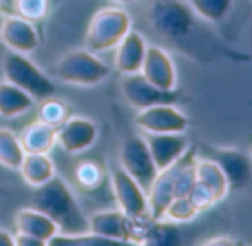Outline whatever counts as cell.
<instances>
[{
	"label": "cell",
	"instance_id": "obj_27",
	"mask_svg": "<svg viewBox=\"0 0 252 246\" xmlns=\"http://www.w3.org/2000/svg\"><path fill=\"white\" fill-rule=\"evenodd\" d=\"M199 215L197 207L190 202L188 195H182V198H173L170 204L166 207L164 217L161 222H173V224H186V222H192L195 217Z\"/></svg>",
	"mask_w": 252,
	"mask_h": 246
},
{
	"label": "cell",
	"instance_id": "obj_13",
	"mask_svg": "<svg viewBox=\"0 0 252 246\" xmlns=\"http://www.w3.org/2000/svg\"><path fill=\"white\" fill-rule=\"evenodd\" d=\"M0 40L9 51L16 53H29L38 51L40 47V34L33 22L25 20L20 16H4L0 22Z\"/></svg>",
	"mask_w": 252,
	"mask_h": 246
},
{
	"label": "cell",
	"instance_id": "obj_1",
	"mask_svg": "<svg viewBox=\"0 0 252 246\" xmlns=\"http://www.w3.org/2000/svg\"><path fill=\"white\" fill-rule=\"evenodd\" d=\"M31 207L42 211L58 226V233L66 235H87L89 233V217L82 213L75 193L64 180L53 176L47 184L35 186Z\"/></svg>",
	"mask_w": 252,
	"mask_h": 246
},
{
	"label": "cell",
	"instance_id": "obj_28",
	"mask_svg": "<svg viewBox=\"0 0 252 246\" xmlns=\"http://www.w3.org/2000/svg\"><path fill=\"white\" fill-rule=\"evenodd\" d=\"M13 9H16V16L29 22H40L49 16L51 0H13Z\"/></svg>",
	"mask_w": 252,
	"mask_h": 246
},
{
	"label": "cell",
	"instance_id": "obj_14",
	"mask_svg": "<svg viewBox=\"0 0 252 246\" xmlns=\"http://www.w3.org/2000/svg\"><path fill=\"white\" fill-rule=\"evenodd\" d=\"M139 73L151 84H155L157 89H164V91H175V87H177L175 62L170 58V53L161 47H146Z\"/></svg>",
	"mask_w": 252,
	"mask_h": 246
},
{
	"label": "cell",
	"instance_id": "obj_15",
	"mask_svg": "<svg viewBox=\"0 0 252 246\" xmlns=\"http://www.w3.org/2000/svg\"><path fill=\"white\" fill-rule=\"evenodd\" d=\"M210 158L221 167L223 176L228 180V189L241 191L252 180V158L244 151L237 149H213Z\"/></svg>",
	"mask_w": 252,
	"mask_h": 246
},
{
	"label": "cell",
	"instance_id": "obj_6",
	"mask_svg": "<svg viewBox=\"0 0 252 246\" xmlns=\"http://www.w3.org/2000/svg\"><path fill=\"white\" fill-rule=\"evenodd\" d=\"M109 180L113 186V195L118 209L124 213L126 217L137 222H146L148 220V200H146V191L139 184L135 177H130L122 167H115L109 171Z\"/></svg>",
	"mask_w": 252,
	"mask_h": 246
},
{
	"label": "cell",
	"instance_id": "obj_7",
	"mask_svg": "<svg viewBox=\"0 0 252 246\" xmlns=\"http://www.w3.org/2000/svg\"><path fill=\"white\" fill-rule=\"evenodd\" d=\"M118 160H120V167L130 177H135L144 186V191H148V186L153 184V180L157 176V167L151 158V151H148L144 136L133 133V136L124 138V142L120 144Z\"/></svg>",
	"mask_w": 252,
	"mask_h": 246
},
{
	"label": "cell",
	"instance_id": "obj_11",
	"mask_svg": "<svg viewBox=\"0 0 252 246\" xmlns=\"http://www.w3.org/2000/svg\"><path fill=\"white\" fill-rule=\"evenodd\" d=\"M97 124L82 115H71L64 124L56 129V144L66 153H82L91 149L97 140Z\"/></svg>",
	"mask_w": 252,
	"mask_h": 246
},
{
	"label": "cell",
	"instance_id": "obj_17",
	"mask_svg": "<svg viewBox=\"0 0 252 246\" xmlns=\"http://www.w3.org/2000/svg\"><path fill=\"white\" fill-rule=\"evenodd\" d=\"M146 40L139 31L130 29L128 34L115 44V69L118 73L128 75V73H139L142 69V62H144V53H146Z\"/></svg>",
	"mask_w": 252,
	"mask_h": 246
},
{
	"label": "cell",
	"instance_id": "obj_9",
	"mask_svg": "<svg viewBox=\"0 0 252 246\" xmlns=\"http://www.w3.org/2000/svg\"><path fill=\"white\" fill-rule=\"evenodd\" d=\"M122 96L126 98L133 109H146L153 105H175L179 100V96L175 91H164V89H157L155 84H151L142 73H128L122 75Z\"/></svg>",
	"mask_w": 252,
	"mask_h": 246
},
{
	"label": "cell",
	"instance_id": "obj_33",
	"mask_svg": "<svg viewBox=\"0 0 252 246\" xmlns=\"http://www.w3.org/2000/svg\"><path fill=\"white\" fill-rule=\"evenodd\" d=\"M0 246H13V233L7 229H0Z\"/></svg>",
	"mask_w": 252,
	"mask_h": 246
},
{
	"label": "cell",
	"instance_id": "obj_16",
	"mask_svg": "<svg viewBox=\"0 0 252 246\" xmlns=\"http://www.w3.org/2000/svg\"><path fill=\"white\" fill-rule=\"evenodd\" d=\"M179 162V160H177ZM177 162L168 169L157 171L153 184L146 191V200H148V220L153 222H161L164 217L166 207L170 204V200L175 198V173H177Z\"/></svg>",
	"mask_w": 252,
	"mask_h": 246
},
{
	"label": "cell",
	"instance_id": "obj_31",
	"mask_svg": "<svg viewBox=\"0 0 252 246\" xmlns=\"http://www.w3.org/2000/svg\"><path fill=\"white\" fill-rule=\"evenodd\" d=\"M13 246H47L42 240L33 238V235H27V233H16L13 235Z\"/></svg>",
	"mask_w": 252,
	"mask_h": 246
},
{
	"label": "cell",
	"instance_id": "obj_8",
	"mask_svg": "<svg viewBox=\"0 0 252 246\" xmlns=\"http://www.w3.org/2000/svg\"><path fill=\"white\" fill-rule=\"evenodd\" d=\"M142 222L126 217L120 209H109V211L93 213L89 217V233L104 238L109 242H137V235H142L139 231Z\"/></svg>",
	"mask_w": 252,
	"mask_h": 246
},
{
	"label": "cell",
	"instance_id": "obj_18",
	"mask_svg": "<svg viewBox=\"0 0 252 246\" xmlns=\"http://www.w3.org/2000/svg\"><path fill=\"white\" fill-rule=\"evenodd\" d=\"M16 233H27L33 238L42 240L44 244L58 233V226L53 224V220L49 215H44L42 211H38L35 207H25L16 213Z\"/></svg>",
	"mask_w": 252,
	"mask_h": 246
},
{
	"label": "cell",
	"instance_id": "obj_4",
	"mask_svg": "<svg viewBox=\"0 0 252 246\" xmlns=\"http://www.w3.org/2000/svg\"><path fill=\"white\" fill-rule=\"evenodd\" d=\"M53 73L73 87H95L109 78V67L89 49H73L56 62Z\"/></svg>",
	"mask_w": 252,
	"mask_h": 246
},
{
	"label": "cell",
	"instance_id": "obj_19",
	"mask_svg": "<svg viewBox=\"0 0 252 246\" xmlns=\"http://www.w3.org/2000/svg\"><path fill=\"white\" fill-rule=\"evenodd\" d=\"M192 167H195L197 182H201V184L213 193L215 202H221V200L228 198V193H230L228 180H226V176H223L221 167H219L213 158H197V160H192Z\"/></svg>",
	"mask_w": 252,
	"mask_h": 246
},
{
	"label": "cell",
	"instance_id": "obj_20",
	"mask_svg": "<svg viewBox=\"0 0 252 246\" xmlns=\"http://www.w3.org/2000/svg\"><path fill=\"white\" fill-rule=\"evenodd\" d=\"M20 177L25 180V184L29 186H42L56 176V164L49 158V153H25L20 167Z\"/></svg>",
	"mask_w": 252,
	"mask_h": 246
},
{
	"label": "cell",
	"instance_id": "obj_10",
	"mask_svg": "<svg viewBox=\"0 0 252 246\" xmlns=\"http://www.w3.org/2000/svg\"><path fill=\"white\" fill-rule=\"evenodd\" d=\"M135 124L142 133H182L188 129V118L175 105H153L137 111Z\"/></svg>",
	"mask_w": 252,
	"mask_h": 246
},
{
	"label": "cell",
	"instance_id": "obj_30",
	"mask_svg": "<svg viewBox=\"0 0 252 246\" xmlns=\"http://www.w3.org/2000/svg\"><path fill=\"white\" fill-rule=\"evenodd\" d=\"M188 198H190V202L195 204L197 211H199V213L208 211V209L215 204L213 193H210V191L206 189V186L201 184V182H195V184H192V189H190V193H188Z\"/></svg>",
	"mask_w": 252,
	"mask_h": 246
},
{
	"label": "cell",
	"instance_id": "obj_12",
	"mask_svg": "<svg viewBox=\"0 0 252 246\" xmlns=\"http://www.w3.org/2000/svg\"><path fill=\"white\" fill-rule=\"evenodd\" d=\"M146 146L151 151V158L155 162L157 171L173 167L177 160L188 153V138L186 131L182 133H142Z\"/></svg>",
	"mask_w": 252,
	"mask_h": 246
},
{
	"label": "cell",
	"instance_id": "obj_25",
	"mask_svg": "<svg viewBox=\"0 0 252 246\" xmlns=\"http://www.w3.org/2000/svg\"><path fill=\"white\" fill-rule=\"evenodd\" d=\"M71 118V105L64 100H58V98L49 96L44 100H40V109H38V120L49 127L58 129L60 124H64Z\"/></svg>",
	"mask_w": 252,
	"mask_h": 246
},
{
	"label": "cell",
	"instance_id": "obj_35",
	"mask_svg": "<svg viewBox=\"0 0 252 246\" xmlns=\"http://www.w3.org/2000/svg\"><path fill=\"white\" fill-rule=\"evenodd\" d=\"M0 4H2V0H0Z\"/></svg>",
	"mask_w": 252,
	"mask_h": 246
},
{
	"label": "cell",
	"instance_id": "obj_29",
	"mask_svg": "<svg viewBox=\"0 0 252 246\" xmlns=\"http://www.w3.org/2000/svg\"><path fill=\"white\" fill-rule=\"evenodd\" d=\"M197 182L195 177V167H192V160H179L177 162V173H175V198H182L188 195L192 189V184Z\"/></svg>",
	"mask_w": 252,
	"mask_h": 246
},
{
	"label": "cell",
	"instance_id": "obj_2",
	"mask_svg": "<svg viewBox=\"0 0 252 246\" xmlns=\"http://www.w3.org/2000/svg\"><path fill=\"white\" fill-rule=\"evenodd\" d=\"M133 29L130 13L122 7L97 9L87 27V49L93 53H104L115 49V44Z\"/></svg>",
	"mask_w": 252,
	"mask_h": 246
},
{
	"label": "cell",
	"instance_id": "obj_23",
	"mask_svg": "<svg viewBox=\"0 0 252 246\" xmlns=\"http://www.w3.org/2000/svg\"><path fill=\"white\" fill-rule=\"evenodd\" d=\"M197 18L206 22H221L235 0H184Z\"/></svg>",
	"mask_w": 252,
	"mask_h": 246
},
{
	"label": "cell",
	"instance_id": "obj_22",
	"mask_svg": "<svg viewBox=\"0 0 252 246\" xmlns=\"http://www.w3.org/2000/svg\"><path fill=\"white\" fill-rule=\"evenodd\" d=\"M35 100L25 93L22 89H18L16 84L2 80L0 82V115L2 118H18V115L27 113L29 109H33Z\"/></svg>",
	"mask_w": 252,
	"mask_h": 246
},
{
	"label": "cell",
	"instance_id": "obj_21",
	"mask_svg": "<svg viewBox=\"0 0 252 246\" xmlns=\"http://www.w3.org/2000/svg\"><path fill=\"white\" fill-rule=\"evenodd\" d=\"M18 140L25 153H51V149L56 146V129L35 120L22 129Z\"/></svg>",
	"mask_w": 252,
	"mask_h": 246
},
{
	"label": "cell",
	"instance_id": "obj_26",
	"mask_svg": "<svg viewBox=\"0 0 252 246\" xmlns=\"http://www.w3.org/2000/svg\"><path fill=\"white\" fill-rule=\"evenodd\" d=\"M75 180H78L80 189L84 191H95L102 186V182L106 180V171L97 160H84L75 167Z\"/></svg>",
	"mask_w": 252,
	"mask_h": 246
},
{
	"label": "cell",
	"instance_id": "obj_34",
	"mask_svg": "<svg viewBox=\"0 0 252 246\" xmlns=\"http://www.w3.org/2000/svg\"><path fill=\"white\" fill-rule=\"evenodd\" d=\"M111 2H122V4H126V2H133V0H111Z\"/></svg>",
	"mask_w": 252,
	"mask_h": 246
},
{
	"label": "cell",
	"instance_id": "obj_5",
	"mask_svg": "<svg viewBox=\"0 0 252 246\" xmlns=\"http://www.w3.org/2000/svg\"><path fill=\"white\" fill-rule=\"evenodd\" d=\"M151 25L164 40H186L195 25V13L184 0H159L151 9Z\"/></svg>",
	"mask_w": 252,
	"mask_h": 246
},
{
	"label": "cell",
	"instance_id": "obj_3",
	"mask_svg": "<svg viewBox=\"0 0 252 246\" xmlns=\"http://www.w3.org/2000/svg\"><path fill=\"white\" fill-rule=\"evenodd\" d=\"M2 75L7 82L16 84L18 89L29 93L35 102H40L56 93L53 80L49 78L35 62H31L25 53L9 51L7 56L2 58Z\"/></svg>",
	"mask_w": 252,
	"mask_h": 246
},
{
	"label": "cell",
	"instance_id": "obj_32",
	"mask_svg": "<svg viewBox=\"0 0 252 246\" xmlns=\"http://www.w3.org/2000/svg\"><path fill=\"white\" fill-rule=\"evenodd\" d=\"M206 246H232V244H239V240H232V238H226V235H221V238H210L204 242Z\"/></svg>",
	"mask_w": 252,
	"mask_h": 246
},
{
	"label": "cell",
	"instance_id": "obj_24",
	"mask_svg": "<svg viewBox=\"0 0 252 246\" xmlns=\"http://www.w3.org/2000/svg\"><path fill=\"white\" fill-rule=\"evenodd\" d=\"M22 158H25V151H22V144H20V140H18V136L11 129L0 127V164L18 171Z\"/></svg>",
	"mask_w": 252,
	"mask_h": 246
}]
</instances>
